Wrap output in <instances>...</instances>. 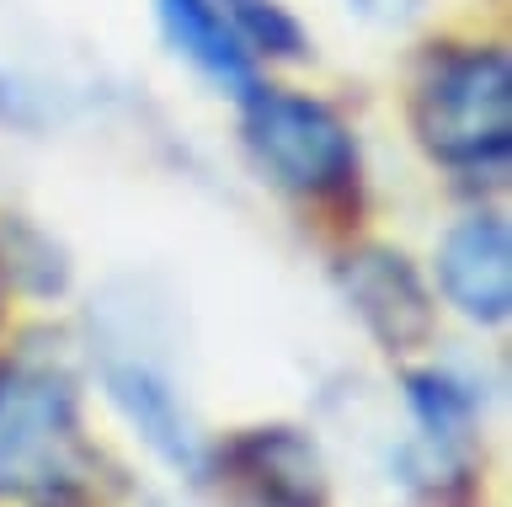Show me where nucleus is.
Masks as SVG:
<instances>
[{
  "label": "nucleus",
  "instance_id": "nucleus-2",
  "mask_svg": "<svg viewBox=\"0 0 512 507\" xmlns=\"http://www.w3.org/2000/svg\"><path fill=\"white\" fill-rule=\"evenodd\" d=\"M80 395L59 358L0 363V497H48L75 481Z\"/></svg>",
  "mask_w": 512,
  "mask_h": 507
},
{
  "label": "nucleus",
  "instance_id": "nucleus-10",
  "mask_svg": "<svg viewBox=\"0 0 512 507\" xmlns=\"http://www.w3.org/2000/svg\"><path fill=\"white\" fill-rule=\"evenodd\" d=\"M0 273L11 278V289H22L32 299H54L70 289V257H64V246L22 214L0 219Z\"/></svg>",
  "mask_w": 512,
  "mask_h": 507
},
{
  "label": "nucleus",
  "instance_id": "nucleus-12",
  "mask_svg": "<svg viewBox=\"0 0 512 507\" xmlns=\"http://www.w3.org/2000/svg\"><path fill=\"white\" fill-rule=\"evenodd\" d=\"M347 6L374 27H406L416 11H422V0H347Z\"/></svg>",
  "mask_w": 512,
  "mask_h": 507
},
{
  "label": "nucleus",
  "instance_id": "nucleus-3",
  "mask_svg": "<svg viewBox=\"0 0 512 507\" xmlns=\"http://www.w3.org/2000/svg\"><path fill=\"white\" fill-rule=\"evenodd\" d=\"M246 150L256 171L294 198H342L358 182V134L304 91L256 86L246 97Z\"/></svg>",
  "mask_w": 512,
  "mask_h": 507
},
{
  "label": "nucleus",
  "instance_id": "nucleus-9",
  "mask_svg": "<svg viewBox=\"0 0 512 507\" xmlns=\"http://www.w3.org/2000/svg\"><path fill=\"white\" fill-rule=\"evenodd\" d=\"M155 11H160V27H166V43L219 91L246 102L262 86L256 81V54L246 49L235 17H224L219 0H155Z\"/></svg>",
  "mask_w": 512,
  "mask_h": 507
},
{
  "label": "nucleus",
  "instance_id": "nucleus-1",
  "mask_svg": "<svg viewBox=\"0 0 512 507\" xmlns=\"http://www.w3.org/2000/svg\"><path fill=\"white\" fill-rule=\"evenodd\" d=\"M411 129L438 166L486 171L512 150V65L496 43L432 54L411 91Z\"/></svg>",
  "mask_w": 512,
  "mask_h": 507
},
{
  "label": "nucleus",
  "instance_id": "nucleus-11",
  "mask_svg": "<svg viewBox=\"0 0 512 507\" xmlns=\"http://www.w3.org/2000/svg\"><path fill=\"white\" fill-rule=\"evenodd\" d=\"M235 27H240V38H246L251 54H267V59H304L310 54L304 27L288 17L283 6H272V0H240Z\"/></svg>",
  "mask_w": 512,
  "mask_h": 507
},
{
  "label": "nucleus",
  "instance_id": "nucleus-6",
  "mask_svg": "<svg viewBox=\"0 0 512 507\" xmlns=\"http://www.w3.org/2000/svg\"><path fill=\"white\" fill-rule=\"evenodd\" d=\"M208 475L230 486L240 507H326L331 475L315 438L299 427H246L214 449Z\"/></svg>",
  "mask_w": 512,
  "mask_h": 507
},
{
  "label": "nucleus",
  "instance_id": "nucleus-13",
  "mask_svg": "<svg viewBox=\"0 0 512 507\" xmlns=\"http://www.w3.org/2000/svg\"><path fill=\"white\" fill-rule=\"evenodd\" d=\"M48 507H54V502H48Z\"/></svg>",
  "mask_w": 512,
  "mask_h": 507
},
{
  "label": "nucleus",
  "instance_id": "nucleus-5",
  "mask_svg": "<svg viewBox=\"0 0 512 507\" xmlns=\"http://www.w3.org/2000/svg\"><path fill=\"white\" fill-rule=\"evenodd\" d=\"M102 390L112 411L128 422L144 449H150L171 475H187V481H208V465H214V443L203 438L198 417L187 411L176 379L150 358H102Z\"/></svg>",
  "mask_w": 512,
  "mask_h": 507
},
{
  "label": "nucleus",
  "instance_id": "nucleus-8",
  "mask_svg": "<svg viewBox=\"0 0 512 507\" xmlns=\"http://www.w3.org/2000/svg\"><path fill=\"white\" fill-rule=\"evenodd\" d=\"M438 289L464 321L502 326L512 315V235L491 209L464 214L438 241Z\"/></svg>",
  "mask_w": 512,
  "mask_h": 507
},
{
  "label": "nucleus",
  "instance_id": "nucleus-4",
  "mask_svg": "<svg viewBox=\"0 0 512 507\" xmlns=\"http://www.w3.org/2000/svg\"><path fill=\"white\" fill-rule=\"evenodd\" d=\"M406 411L411 443L400 449L406 481L427 486L432 497L448 486H464L480 459V401L459 374L448 369H411L406 374Z\"/></svg>",
  "mask_w": 512,
  "mask_h": 507
},
{
  "label": "nucleus",
  "instance_id": "nucleus-7",
  "mask_svg": "<svg viewBox=\"0 0 512 507\" xmlns=\"http://www.w3.org/2000/svg\"><path fill=\"white\" fill-rule=\"evenodd\" d=\"M336 283L363 331L384 353H416L438 331V299L427 294L422 273L411 267L406 251L395 246H358L336 262Z\"/></svg>",
  "mask_w": 512,
  "mask_h": 507
}]
</instances>
